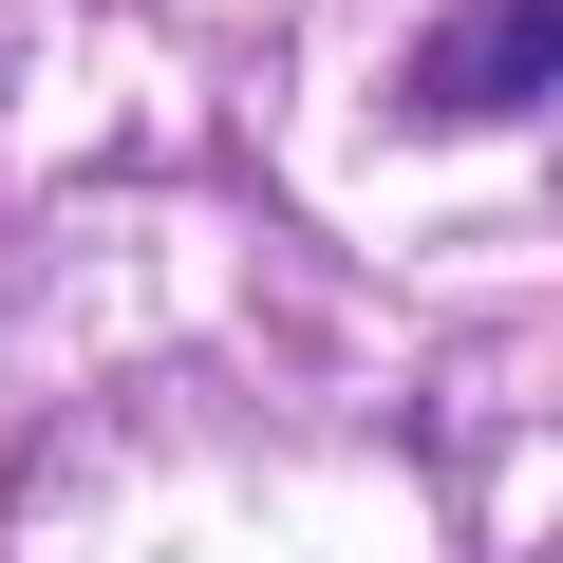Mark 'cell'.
Instances as JSON below:
<instances>
[{"label":"cell","mask_w":563,"mask_h":563,"mask_svg":"<svg viewBox=\"0 0 563 563\" xmlns=\"http://www.w3.org/2000/svg\"><path fill=\"white\" fill-rule=\"evenodd\" d=\"M526 76H563V0H488V20H451L413 57V113H507Z\"/></svg>","instance_id":"cell-1"}]
</instances>
